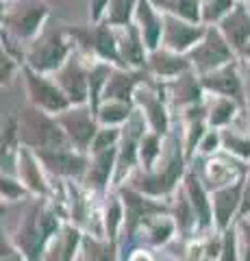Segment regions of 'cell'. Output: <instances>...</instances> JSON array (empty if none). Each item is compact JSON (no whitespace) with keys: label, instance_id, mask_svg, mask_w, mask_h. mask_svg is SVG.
<instances>
[{"label":"cell","instance_id":"1","mask_svg":"<svg viewBox=\"0 0 250 261\" xmlns=\"http://www.w3.org/2000/svg\"><path fill=\"white\" fill-rule=\"evenodd\" d=\"M20 142L31 150L70 148V140L57 118H50L37 107H26L20 113Z\"/></svg>","mask_w":250,"mask_h":261},{"label":"cell","instance_id":"2","mask_svg":"<svg viewBox=\"0 0 250 261\" xmlns=\"http://www.w3.org/2000/svg\"><path fill=\"white\" fill-rule=\"evenodd\" d=\"M161 161H163V168L161 163H157L159 168H152L148 172L144 170H137L131 178V187L152 198H161V196H168L176 190V183L183 174V150L181 146L176 144V140H170V150L165 154H161Z\"/></svg>","mask_w":250,"mask_h":261},{"label":"cell","instance_id":"3","mask_svg":"<svg viewBox=\"0 0 250 261\" xmlns=\"http://www.w3.org/2000/svg\"><path fill=\"white\" fill-rule=\"evenodd\" d=\"M233 53L235 50H233L229 42L224 39L222 31L215 27H209L205 37L187 53V59L191 63V68L198 70L200 76H205V74H211V72L235 61Z\"/></svg>","mask_w":250,"mask_h":261},{"label":"cell","instance_id":"4","mask_svg":"<svg viewBox=\"0 0 250 261\" xmlns=\"http://www.w3.org/2000/svg\"><path fill=\"white\" fill-rule=\"evenodd\" d=\"M70 48L63 39V33L54 27V29H44L39 35L35 37V42L31 44V50L26 55L29 68H33L35 72H50V70H59L63 63L68 61Z\"/></svg>","mask_w":250,"mask_h":261},{"label":"cell","instance_id":"5","mask_svg":"<svg viewBox=\"0 0 250 261\" xmlns=\"http://www.w3.org/2000/svg\"><path fill=\"white\" fill-rule=\"evenodd\" d=\"M57 122L61 124V128L66 130L70 144L74 146L78 152H85L92 148V144L98 135V118L92 111V107H74V109H66L63 113L57 116Z\"/></svg>","mask_w":250,"mask_h":261},{"label":"cell","instance_id":"6","mask_svg":"<svg viewBox=\"0 0 250 261\" xmlns=\"http://www.w3.org/2000/svg\"><path fill=\"white\" fill-rule=\"evenodd\" d=\"M24 74H26L29 98H31V102H33V107L48 111V113H57V116L70 107V100L54 81H48L33 68H29V65L24 68Z\"/></svg>","mask_w":250,"mask_h":261},{"label":"cell","instance_id":"7","mask_svg":"<svg viewBox=\"0 0 250 261\" xmlns=\"http://www.w3.org/2000/svg\"><path fill=\"white\" fill-rule=\"evenodd\" d=\"M120 198H122V202H124V214H126L124 228H126L128 238H133L135 228L142 226L146 220L155 218V216H168L170 214V207L146 198V194L137 192V190H133V187L120 190Z\"/></svg>","mask_w":250,"mask_h":261},{"label":"cell","instance_id":"8","mask_svg":"<svg viewBox=\"0 0 250 261\" xmlns=\"http://www.w3.org/2000/svg\"><path fill=\"white\" fill-rule=\"evenodd\" d=\"M70 33L78 39L80 46H85L87 50H94L98 57H102L104 61H114L120 68H126L122 63V57H120V48H118V35L111 31L109 24H94L90 29H70Z\"/></svg>","mask_w":250,"mask_h":261},{"label":"cell","instance_id":"9","mask_svg":"<svg viewBox=\"0 0 250 261\" xmlns=\"http://www.w3.org/2000/svg\"><path fill=\"white\" fill-rule=\"evenodd\" d=\"M46 15H48V7L42 0H24L22 7H15L7 15H3V24L15 37L29 39L39 33Z\"/></svg>","mask_w":250,"mask_h":261},{"label":"cell","instance_id":"10","mask_svg":"<svg viewBox=\"0 0 250 261\" xmlns=\"http://www.w3.org/2000/svg\"><path fill=\"white\" fill-rule=\"evenodd\" d=\"M37 159L44 163L48 172L54 176H66V178H78L83 181L90 168V159L78 150L70 148H57V150H33Z\"/></svg>","mask_w":250,"mask_h":261},{"label":"cell","instance_id":"11","mask_svg":"<svg viewBox=\"0 0 250 261\" xmlns=\"http://www.w3.org/2000/svg\"><path fill=\"white\" fill-rule=\"evenodd\" d=\"M205 33H207L205 27H198V24L185 22L181 18H176V15L163 13V39L161 42H163L168 50L179 53V55L189 53L205 37Z\"/></svg>","mask_w":250,"mask_h":261},{"label":"cell","instance_id":"12","mask_svg":"<svg viewBox=\"0 0 250 261\" xmlns=\"http://www.w3.org/2000/svg\"><path fill=\"white\" fill-rule=\"evenodd\" d=\"M61 92L66 94V98L70 100V105L80 107L90 100V72L83 70V63H80L76 57H70V59L57 70V76H54Z\"/></svg>","mask_w":250,"mask_h":261},{"label":"cell","instance_id":"13","mask_svg":"<svg viewBox=\"0 0 250 261\" xmlns=\"http://www.w3.org/2000/svg\"><path fill=\"white\" fill-rule=\"evenodd\" d=\"M244 178H239L237 183L227 185L222 190L213 192L211 202H213V222L215 228L220 233H224L227 228L233 226V220L235 216L239 218V209H241V196H244Z\"/></svg>","mask_w":250,"mask_h":261},{"label":"cell","instance_id":"14","mask_svg":"<svg viewBox=\"0 0 250 261\" xmlns=\"http://www.w3.org/2000/svg\"><path fill=\"white\" fill-rule=\"evenodd\" d=\"M200 85H203V89H207V92H213L217 96H224V98L235 100L239 107H244L246 105L244 81L239 79L235 63H229V65H224V68L211 72V74L200 76Z\"/></svg>","mask_w":250,"mask_h":261},{"label":"cell","instance_id":"15","mask_svg":"<svg viewBox=\"0 0 250 261\" xmlns=\"http://www.w3.org/2000/svg\"><path fill=\"white\" fill-rule=\"evenodd\" d=\"M239 178H244V168L233 157H224V154H217V152L207 159L203 174H200V181L211 192H217L227 185L237 183Z\"/></svg>","mask_w":250,"mask_h":261},{"label":"cell","instance_id":"16","mask_svg":"<svg viewBox=\"0 0 250 261\" xmlns=\"http://www.w3.org/2000/svg\"><path fill=\"white\" fill-rule=\"evenodd\" d=\"M135 98L140 102V107L144 109V116H146V122L150 124L152 133L165 135L168 126H170V118H168L165 105L161 100V94L155 89V85H140L135 92Z\"/></svg>","mask_w":250,"mask_h":261},{"label":"cell","instance_id":"17","mask_svg":"<svg viewBox=\"0 0 250 261\" xmlns=\"http://www.w3.org/2000/svg\"><path fill=\"white\" fill-rule=\"evenodd\" d=\"M224 39L229 42V46L235 53H244V48L250 42V11L244 5H235L233 11L220 22V27Z\"/></svg>","mask_w":250,"mask_h":261},{"label":"cell","instance_id":"18","mask_svg":"<svg viewBox=\"0 0 250 261\" xmlns=\"http://www.w3.org/2000/svg\"><path fill=\"white\" fill-rule=\"evenodd\" d=\"M191 70V63L185 55L172 53L163 48V50H152L146 61V72L157 79H179L181 74Z\"/></svg>","mask_w":250,"mask_h":261},{"label":"cell","instance_id":"19","mask_svg":"<svg viewBox=\"0 0 250 261\" xmlns=\"http://www.w3.org/2000/svg\"><path fill=\"white\" fill-rule=\"evenodd\" d=\"M118 48H120V57H122V63L131 65V68H146V61H148V55H146V44H144V37H142V31L137 24H128V27L120 29V35H118Z\"/></svg>","mask_w":250,"mask_h":261},{"label":"cell","instance_id":"20","mask_svg":"<svg viewBox=\"0 0 250 261\" xmlns=\"http://www.w3.org/2000/svg\"><path fill=\"white\" fill-rule=\"evenodd\" d=\"M146 79V70H126L118 68L111 72L107 81L102 98L104 100H118V102H131V96L137 92L142 81Z\"/></svg>","mask_w":250,"mask_h":261},{"label":"cell","instance_id":"21","mask_svg":"<svg viewBox=\"0 0 250 261\" xmlns=\"http://www.w3.org/2000/svg\"><path fill=\"white\" fill-rule=\"evenodd\" d=\"M116 166H118V148H109V150L96 152L94 159L90 161L87 174L83 178L85 187H87V190H92V192H98V194L107 192L111 174L116 172Z\"/></svg>","mask_w":250,"mask_h":261},{"label":"cell","instance_id":"22","mask_svg":"<svg viewBox=\"0 0 250 261\" xmlns=\"http://www.w3.org/2000/svg\"><path fill=\"white\" fill-rule=\"evenodd\" d=\"M185 192L189 196V202L198 218V231H207L209 226H213V202L209 200V190L205 183L200 181V176L196 172H187L185 174Z\"/></svg>","mask_w":250,"mask_h":261},{"label":"cell","instance_id":"23","mask_svg":"<svg viewBox=\"0 0 250 261\" xmlns=\"http://www.w3.org/2000/svg\"><path fill=\"white\" fill-rule=\"evenodd\" d=\"M135 15H137V27L142 31L146 48L150 53L159 50V44L163 39V13H159L157 7L150 0H140Z\"/></svg>","mask_w":250,"mask_h":261},{"label":"cell","instance_id":"24","mask_svg":"<svg viewBox=\"0 0 250 261\" xmlns=\"http://www.w3.org/2000/svg\"><path fill=\"white\" fill-rule=\"evenodd\" d=\"M39 161L37 154L31 150V148H22L20 150V157H18V172H20V181L24 183V187L35 194V196H48L50 187H48L46 178L42 174V168H39Z\"/></svg>","mask_w":250,"mask_h":261},{"label":"cell","instance_id":"25","mask_svg":"<svg viewBox=\"0 0 250 261\" xmlns=\"http://www.w3.org/2000/svg\"><path fill=\"white\" fill-rule=\"evenodd\" d=\"M168 94L174 100V105L179 107H193V105H200V94H203V85L200 81H196V76L185 72L179 79H174L172 83H168Z\"/></svg>","mask_w":250,"mask_h":261},{"label":"cell","instance_id":"26","mask_svg":"<svg viewBox=\"0 0 250 261\" xmlns=\"http://www.w3.org/2000/svg\"><path fill=\"white\" fill-rule=\"evenodd\" d=\"M152 5L157 7L163 13H170L176 15L185 22H191V24H198L203 22V0H150Z\"/></svg>","mask_w":250,"mask_h":261},{"label":"cell","instance_id":"27","mask_svg":"<svg viewBox=\"0 0 250 261\" xmlns=\"http://www.w3.org/2000/svg\"><path fill=\"white\" fill-rule=\"evenodd\" d=\"M124 220H126V214H124V202H122V198H118V196H109L107 205H104V214H102L104 240L116 242L120 228L124 226Z\"/></svg>","mask_w":250,"mask_h":261},{"label":"cell","instance_id":"28","mask_svg":"<svg viewBox=\"0 0 250 261\" xmlns=\"http://www.w3.org/2000/svg\"><path fill=\"white\" fill-rule=\"evenodd\" d=\"M83 261H118V252H116V242L109 240H100L94 235H85L83 238Z\"/></svg>","mask_w":250,"mask_h":261},{"label":"cell","instance_id":"29","mask_svg":"<svg viewBox=\"0 0 250 261\" xmlns=\"http://www.w3.org/2000/svg\"><path fill=\"white\" fill-rule=\"evenodd\" d=\"M142 226L146 228V240L152 246H165L176 231V222L170 220V216H155L146 220Z\"/></svg>","mask_w":250,"mask_h":261},{"label":"cell","instance_id":"30","mask_svg":"<svg viewBox=\"0 0 250 261\" xmlns=\"http://www.w3.org/2000/svg\"><path fill=\"white\" fill-rule=\"evenodd\" d=\"M133 116V107L131 102H118V100H104L100 105L98 113V124L102 126H118V124H124Z\"/></svg>","mask_w":250,"mask_h":261},{"label":"cell","instance_id":"31","mask_svg":"<svg viewBox=\"0 0 250 261\" xmlns=\"http://www.w3.org/2000/svg\"><path fill=\"white\" fill-rule=\"evenodd\" d=\"M174 222L176 228L183 233V235H189L193 228H198V218H196V211H193L191 202H189V196L185 190L179 192L176 196V202H174Z\"/></svg>","mask_w":250,"mask_h":261},{"label":"cell","instance_id":"32","mask_svg":"<svg viewBox=\"0 0 250 261\" xmlns=\"http://www.w3.org/2000/svg\"><path fill=\"white\" fill-rule=\"evenodd\" d=\"M111 65L107 63H96L90 70V107L94 113H98L100 109V96L104 94V87H107V81L111 76Z\"/></svg>","mask_w":250,"mask_h":261},{"label":"cell","instance_id":"33","mask_svg":"<svg viewBox=\"0 0 250 261\" xmlns=\"http://www.w3.org/2000/svg\"><path fill=\"white\" fill-rule=\"evenodd\" d=\"M161 154H163V148H161V135L157 133H146L142 137L140 142V170H144V172H148V170H152L159 163Z\"/></svg>","mask_w":250,"mask_h":261},{"label":"cell","instance_id":"34","mask_svg":"<svg viewBox=\"0 0 250 261\" xmlns=\"http://www.w3.org/2000/svg\"><path fill=\"white\" fill-rule=\"evenodd\" d=\"M235 111H237V102L231 100V98H224V96H217L213 105L207 109V122L211 126H227L235 118Z\"/></svg>","mask_w":250,"mask_h":261},{"label":"cell","instance_id":"35","mask_svg":"<svg viewBox=\"0 0 250 261\" xmlns=\"http://www.w3.org/2000/svg\"><path fill=\"white\" fill-rule=\"evenodd\" d=\"M137 5H140V0H111L104 24L118 27V29L128 27L131 24V15L137 11Z\"/></svg>","mask_w":250,"mask_h":261},{"label":"cell","instance_id":"36","mask_svg":"<svg viewBox=\"0 0 250 261\" xmlns=\"http://www.w3.org/2000/svg\"><path fill=\"white\" fill-rule=\"evenodd\" d=\"M222 148L235 154L239 159H250V140L246 135H239L237 130H231L227 128L222 133Z\"/></svg>","mask_w":250,"mask_h":261},{"label":"cell","instance_id":"37","mask_svg":"<svg viewBox=\"0 0 250 261\" xmlns=\"http://www.w3.org/2000/svg\"><path fill=\"white\" fill-rule=\"evenodd\" d=\"M200 5H203V22L213 24V22H222L233 11L235 0H203Z\"/></svg>","mask_w":250,"mask_h":261},{"label":"cell","instance_id":"38","mask_svg":"<svg viewBox=\"0 0 250 261\" xmlns=\"http://www.w3.org/2000/svg\"><path fill=\"white\" fill-rule=\"evenodd\" d=\"M217 261H241V244L235 224L222 233V250Z\"/></svg>","mask_w":250,"mask_h":261},{"label":"cell","instance_id":"39","mask_svg":"<svg viewBox=\"0 0 250 261\" xmlns=\"http://www.w3.org/2000/svg\"><path fill=\"white\" fill-rule=\"evenodd\" d=\"M122 140V133H120V128L116 126H104L98 130V135H96V140L92 144V152H102V150H109V148H116V144Z\"/></svg>","mask_w":250,"mask_h":261},{"label":"cell","instance_id":"40","mask_svg":"<svg viewBox=\"0 0 250 261\" xmlns=\"http://www.w3.org/2000/svg\"><path fill=\"white\" fill-rule=\"evenodd\" d=\"M0 190H3V200H7V202L20 200L22 196L29 192L22 181H13V178H9V176H3V181H0Z\"/></svg>","mask_w":250,"mask_h":261},{"label":"cell","instance_id":"41","mask_svg":"<svg viewBox=\"0 0 250 261\" xmlns=\"http://www.w3.org/2000/svg\"><path fill=\"white\" fill-rule=\"evenodd\" d=\"M235 226H237L239 244H241V261H250V216L237 220Z\"/></svg>","mask_w":250,"mask_h":261},{"label":"cell","instance_id":"42","mask_svg":"<svg viewBox=\"0 0 250 261\" xmlns=\"http://www.w3.org/2000/svg\"><path fill=\"white\" fill-rule=\"evenodd\" d=\"M220 146H222V135H217L215 130H209V133L205 135V140L200 142L198 150L203 152L205 157H213V154L220 150Z\"/></svg>","mask_w":250,"mask_h":261},{"label":"cell","instance_id":"43","mask_svg":"<svg viewBox=\"0 0 250 261\" xmlns=\"http://www.w3.org/2000/svg\"><path fill=\"white\" fill-rule=\"evenodd\" d=\"M109 5H111V0H90V15H92L94 24H98L102 20V15L107 11Z\"/></svg>","mask_w":250,"mask_h":261},{"label":"cell","instance_id":"44","mask_svg":"<svg viewBox=\"0 0 250 261\" xmlns=\"http://www.w3.org/2000/svg\"><path fill=\"white\" fill-rule=\"evenodd\" d=\"M3 261H26V259L15 248V244H11V240L3 238Z\"/></svg>","mask_w":250,"mask_h":261},{"label":"cell","instance_id":"45","mask_svg":"<svg viewBox=\"0 0 250 261\" xmlns=\"http://www.w3.org/2000/svg\"><path fill=\"white\" fill-rule=\"evenodd\" d=\"M250 216V172L246 174V181H244V196H241V209H239V218H248Z\"/></svg>","mask_w":250,"mask_h":261},{"label":"cell","instance_id":"46","mask_svg":"<svg viewBox=\"0 0 250 261\" xmlns=\"http://www.w3.org/2000/svg\"><path fill=\"white\" fill-rule=\"evenodd\" d=\"M13 76V59L7 53H3V85H9Z\"/></svg>","mask_w":250,"mask_h":261},{"label":"cell","instance_id":"47","mask_svg":"<svg viewBox=\"0 0 250 261\" xmlns=\"http://www.w3.org/2000/svg\"><path fill=\"white\" fill-rule=\"evenodd\" d=\"M128 261H155V257H152L148 250H135L133 255L128 257Z\"/></svg>","mask_w":250,"mask_h":261},{"label":"cell","instance_id":"48","mask_svg":"<svg viewBox=\"0 0 250 261\" xmlns=\"http://www.w3.org/2000/svg\"><path fill=\"white\" fill-rule=\"evenodd\" d=\"M246 94H250V61L246 65Z\"/></svg>","mask_w":250,"mask_h":261},{"label":"cell","instance_id":"49","mask_svg":"<svg viewBox=\"0 0 250 261\" xmlns=\"http://www.w3.org/2000/svg\"><path fill=\"white\" fill-rule=\"evenodd\" d=\"M241 55H244V57H246V59L250 61V42H248V46L244 48V53H241Z\"/></svg>","mask_w":250,"mask_h":261},{"label":"cell","instance_id":"50","mask_svg":"<svg viewBox=\"0 0 250 261\" xmlns=\"http://www.w3.org/2000/svg\"><path fill=\"white\" fill-rule=\"evenodd\" d=\"M248 122H250V113H248Z\"/></svg>","mask_w":250,"mask_h":261},{"label":"cell","instance_id":"51","mask_svg":"<svg viewBox=\"0 0 250 261\" xmlns=\"http://www.w3.org/2000/svg\"><path fill=\"white\" fill-rule=\"evenodd\" d=\"M7 3H13V0H7Z\"/></svg>","mask_w":250,"mask_h":261},{"label":"cell","instance_id":"52","mask_svg":"<svg viewBox=\"0 0 250 261\" xmlns=\"http://www.w3.org/2000/svg\"><path fill=\"white\" fill-rule=\"evenodd\" d=\"M248 11H250V7H248Z\"/></svg>","mask_w":250,"mask_h":261},{"label":"cell","instance_id":"53","mask_svg":"<svg viewBox=\"0 0 250 261\" xmlns=\"http://www.w3.org/2000/svg\"><path fill=\"white\" fill-rule=\"evenodd\" d=\"M248 3H250V0H248Z\"/></svg>","mask_w":250,"mask_h":261}]
</instances>
